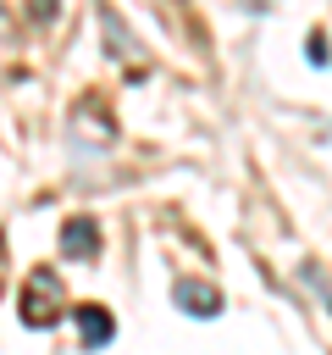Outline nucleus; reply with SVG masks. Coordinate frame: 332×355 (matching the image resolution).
Masks as SVG:
<instances>
[{
	"mask_svg": "<svg viewBox=\"0 0 332 355\" xmlns=\"http://www.w3.org/2000/svg\"><path fill=\"white\" fill-rule=\"evenodd\" d=\"M17 311H22L28 327H50V322H61V316H66V283H61L50 266H33V272L22 277Z\"/></svg>",
	"mask_w": 332,
	"mask_h": 355,
	"instance_id": "f257e3e1",
	"label": "nucleus"
},
{
	"mask_svg": "<svg viewBox=\"0 0 332 355\" xmlns=\"http://www.w3.org/2000/svg\"><path fill=\"white\" fill-rule=\"evenodd\" d=\"M72 322H77L83 349H100V344H111V338H116V322H111V311H105V305H77V311H72Z\"/></svg>",
	"mask_w": 332,
	"mask_h": 355,
	"instance_id": "f03ea898",
	"label": "nucleus"
},
{
	"mask_svg": "<svg viewBox=\"0 0 332 355\" xmlns=\"http://www.w3.org/2000/svg\"><path fill=\"white\" fill-rule=\"evenodd\" d=\"M61 250H66L72 261H89V255L100 250V227H94L89 216H72V222L61 227Z\"/></svg>",
	"mask_w": 332,
	"mask_h": 355,
	"instance_id": "7ed1b4c3",
	"label": "nucleus"
},
{
	"mask_svg": "<svg viewBox=\"0 0 332 355\" xmlns=\"http://www.w3.org/2000/svg\"><path fill=\"white\" fill-rule=\"evenodd\" d=\"M177 305L194 311V316H216V311H221V288H216V283H194V277H183V283H177Z\"/></svg>",
	"mask_w": 332,
	"mask_h": 355,
	"instance_id": "20e7f679",
	"label": "nucleus"
},
{
	"mask_svg": "<svg viewBox=\"0 0 332 355\" xmlns=\"http://www.w3.org/2000/svg\"><path fill=\"white\" fill-rule=\"evenodd\" d=\"M310 67H326V50H321V33H310Z\"/></svg>",
	"mask_w": 332,
	"mask_h": 355,
	"instance_id": "39448f33",
	"label": "nucleus"
}]
</instances>
